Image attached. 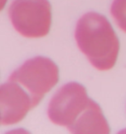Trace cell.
I'll use <instances>...</instances> for the list:
<instances>
[{"label": "cell", "instance_id": "3", "mask_svg": "<svg viewBox=\"0 0 126 134\" xmlns=\"http://www.w3.org/2000/svg\"><path fill=\"white\" fill-rule=\"evenodd\" d=\"M9 18L18 33L26 38H42L51 27V6L48 0H14Z\"/></svg>", "mask_w": 126, "mask_h": 134}, {"label": "cell", "instance_id": "7", "mask_svg": "<svg viewBox=\"0 0 126 134\" xmlns=\"http://www.w3.org/2000/svg\"><path fill=\"white\" fill-rule=\"evenodd\" d=\"M110 12L119 29L126 33V0H113Z\"/></svg>", "mask_w": 126, "mask_h": 134}, {"label": "cell", "instance_id": "2", "mask_svg": "<svg viewBox=\"0 0 126 134\" xmlns=\"http://www.w3.org/2000/svg\"><path fill=\"white\" fill-rule=\"evenodd\" d=\"M9 80L20 84L29 93L35 108L57 84L59 70L51 59L37 56L25 61L10 75Z\"/></svg>", "mask_w": 126, "mask_h": 134}, {"label": "cell", "instance_id": "6", "mask_svg": "<svg viewBox=\"0 0 126 134\" xmlns=\"http://www.w3.org/2000/svg\"><path fill=\"white\" fill-rule=\"evenodd\" d=\"M67 129L77 134L108 133L109 126L101 107L91 99L88 107Z\"/></svg>", "mask_w": 126, "mask_h": 134}, {"label": "cell", "instance_id": "9", "mask_svg": "<svg viewBox=\"0 0 126 134\" xmlns=\"http://www.w3.org/2000/svg\"><path fill=\"white\" fill-rule=\"evenodd\" d=\"M2 123V120H1V114H0V124Z\"/></svg>", "mask_w": 126, "mask_h": 134}, {"label": "cell", "instance_id": "1", "mask_svg": "<svg viewBox=\"0 0 126 134\" xmlns=\"http://www.w3.org/2000/svg\"><path fill=\"white\" fill-rule=\"evenodd\" d=\"M75 40L79 49L96 69L106 71L115 65L119 40L105 16L96 12L83 15L76 25Z\"/></svg>", "mask_w": 126, "mask_h": 134}, {"label": "cell", "instance_id": "8", "mask_svg": "<svg viewBox=\"0 0 126 134\" xmlns=\"http://www.w3.org/2000/svg\"><path fill=\"white\" fill-rule=\"evenodd\" d=\"M8 0H0V11H2L3 8L5 7V5L7 3Z\"/></svg>", "mask_w": 126, "mask_h": 134}, {"label": "cell", "instance_id": "5", "mask_svg": "<svg viewBox=\"0 0 126 134\" xmlns=\"http://www.w3.org/2000/svg\"><path fill=\"white\" fill-rule=\"evenodd\" d=\"M33 108L30 94L20 84L9 80L0 86V114L2 124L11 125L21 121Z\"/></svg>", "mask_w": 126, "mask_h": 134}, {"label": "cell", "instance_id": "4", "mask_svg": "<svg viewBox=\"0 0 126 134\" xmlns=\"http://www.w3.org/2000/svg\"><path fill=\"white\" fill-rule=\"evenodd\" d=\"M91 99L83 85L70 82L63 85L51 98L47 114L52 123L68 128L88 107Z\"/></svg>", "mask_w": 126, "mask_h": 134}]
</instances>
